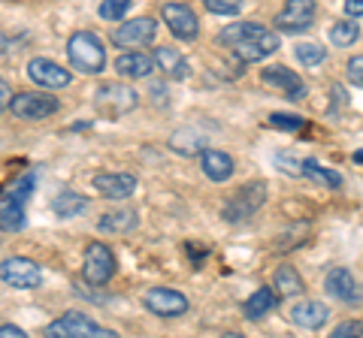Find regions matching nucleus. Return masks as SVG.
Segmentation results:
<instances>
[{"label": "nucleus", "instance_id": "1", "mask_svg": "<svg viewBox=\"0 0 363 338\" xmlns=\"http://www.w3.org/2000/svg\"><path fill=\"white\" fill-rule=\"evenodd\" d=\"M67 58L76 66L79 73H100L106 66V52L104 42H100L91 30H76L70 40H67Z\"/></svg>", "mask_w": 363, "mask_h": 338}, {"label": "nucleus", "instance_id": "2", "mask_svg": "<svg viewBox=\"0 0 363 338\" xmlns=\"http://www.w3.org/2000/svg\"><path fill=\"white\" fill-rule=\"evenodd\" d=\"M267 202V182H245L236 194L224 202L221 209V221L227 223H242L248 218H255V211Z\"/></svg>", "mask_w": 363, "mask_h": 338}, {"label": "nucleus", "instance_id": "3", "mask_svg": "<svg viewBox=\"0 0 363 338\" xmlns=\"http://www.w3.org/2000/svg\"><path fill=\"white\" fill-rule=\"evenodd\" d=\"M43 335L45 338H118V332L94 323L91 317H85V314H79V311H67L64 317L52 320L49 326H45Z\"/></svg>", "mask_w": 363, "mask_h": 338}, {"label": "nucleus", "instance_id": "4", "mask_svg": "<svg viewBox=\"0 0 363 338\" xmlns=\"http://www.w3.org/2000/svg\"><path fill=\"white\" fill-rule=\"evenodd\" d=\"M136 103H140V97H136V91L130 85H121V82H109V85H100L94 91V106L100 115L106 118H121L128 115V112L136 109Z\"/></svg>", "mask_w": 363, "mask_h": 338}, {"label": "nucleus", "instance_id": "5", "mask_svg": "<svg viewBox=\"0 0 363 338\" xmlns=\"http://www.w3.org/2000/svg\"><path fill=\"white\" fill-rule=\"evenodd\" d=\"M112 275H116V257H112L109 245L91 242L82 257V278L91 287H104V284H109Z\"/></svg>", "mask_w": 363, "mask_h": 338}, {"label": "nucleus", "instance_id": "6", "mask_svg": "<svg viewBox=\"0 0 363 338\" xmlns=\"http://www.w3.org/2000/svg\"><path fill=\"white\" fill-rule=\"evenodd\" d=\"M157 37V21L152 16H140V18H128L112 30V46L118 49H140V46H149Z\"/></svg>", "mask_w": 363, "mask_h": 338}, {"label": "nucleus", "instance_id": "7", "mask_svg": "<svg viewBox=\"0 0 363 338\" xmlns=\"http://www.w3.org/2000/svg\"><path fill=\"white\" fill-rule=\"evenodd\" d=\"M0 278L16 290H37L43 284V269L28 257H6L0 266Z\"/></svg>", "mask_w": 363, "mask_h": 338}, {"label": "nucleus", "instance_id": "8", "mask_svg": "<svg viewBox=\"0 0 363 338\" xmlns=\"http://www.w3.org/2000/svg\"><path fill=\"white\" fill-rule=\"evenodd\" d=\"M58 100H55L52 94H43V91H21L13 97V115L21 118V121H43L58 112Z\"/></svg>", "mask_w": 363, "mask_h": 338}, {"label": "nucleus", "instance_id": "9", "mask_svg": "<svg viewBox=\"0 0 363 338\" xmlns=\"http://www.w3.org/2000/svg\"><path fill=\"white\" fill-rule=\"evenodd\" d=\"M161 18L164 25L169 28L176 40L182 42H194L200 37V21L194 16V9L185 6V4H164L161 6Z\"/></svg>", "mask_w": 363, "mask_h": 338}, {"label": "nucleus", "instance_id": "10", "mask_svg": "<svg viewBox=\"0 0 363 338\" xmlns=\"http://www.w3.org/2000/svg\"><path fill=\"white\" fill-rule=\"evenodd\" d=\"M143 305L152 314H157V317H179V314L188 311L191 302H188L185 293H179L173 287H152L143 296Z\"/></svg>", "mask_w": 363, "mask_h": 338}, {"label": "nucleus", "instance_id": "11", "mask_svg": "<svg viewBox=\"0 0 363 338\" xmlns=\"http://www.w3.org/2000/svg\"><path fill=\"white\" fill-rule=\"evenodd\" d=\"M28 78L37 88H49V91H55V88H67L73 82L70 70H64L61 64H55L49 58H30L28 61Z\"/></svg>", "mask_w": 363, "mask_h": 338}, {"label": "nucleus", "instance_id": "12", "mask_svg": "<svg viewBox=\"0 0 363 338\" xmlns=\"http://www.w3.org/2000/svg\"><path fill=\"white\" fill-rule=\"evenodd\" d=\"M260 78H264L269 88H279V91L285 94L288 100H294V103H303L306 94H309V88H306L303 76L288 70V66H267V70L260 73Z\"/></svg>", "mask_w": 363, "mask_h": 338}, {"label": "nucleus", "instance_id": "13", "mask_svg": "<svg viewBox=\"0 0 363 338\" xmlns=\"http://www.w3.org/2000/svg\"><path fill=\"white\" fill-rule=\"evenodd\" d=\"M324 287L339 302H363V287H360V281L351 275V269H342V266L330 269L324 278Z\"/></svg>", "mask_w": 363, "mask_h": 338}, {"label": "nucleus", "instance_id": "14", "mask_svg": "<svg viewBox=\"0 0 363 338\" xmlns=\"http://www.w3.org/2000/svg\"><path fill=\"white\" fill-rule=\"evenodd\" d=\"M315 21V4L312 0H288V6L276 16V28L288 33H300L306 28H312Z\"/></svg>", "mask_w": 363, "mask_h": 338}, {"label": "nucleus", "instance_id": "15", "mask_svg": "<svg viewBox=\"0 0 363 338\" xmlns=\"http://www.w3.org/2000/svg\"><path fill=\"white\" fill-rule=\"evenodd\" d=\"M94 187L109 199H128L136 190V175H130V173H97Z\"/></svg>", "mask_w": 363, "mask_h": 338}, {"label": "nucleus", "instance_id": "16", "mask_svg": "<svg viewBox=\"0 0 363 338\" xmlns=\"http://www.w3.org/2000/svg\"><path fill=\"white\" fill-rule=\"evenodd\" d=\"M269 28H264L260 21H233V25H227L221 33H218V42L221 46H230V49H240L245 42H255L267 33Z\"/></svg>", "mask_w": 363, "mask_h": 338}, {"label": "nucleus", "instance_id": "17", "mask_svg": "<svg viewBox=\"0 0 363 338\" xmlns=\"http://www.w3.org/2000/svg\"><path fill=\"white\" fill-rule=\"evenodd\" d=\"M327 317H330V308L318 299H303L291 308V320L297 326H303V330H321L327 323Z\"/></svg>", "mask_w": 363, "mask_h": 338}, {"label": "nucleus", "instance_id": "18", "mask_svg": "<svg viewBox=\"0 0 363 338\" xmlns=\"http://www.w3.org/2000/svg\"><path fill=\"white\" fill-rule=\"evenodd\" d=\"M200 169L206 173L209 182L221 185V182H227V178L233 175V157L227 151H221V148H206L200 154Z\"/></svg>", "mask_w": 363, "mask_h": 338}, {"label": "nucleus", "instance_id": "19", "mask_svg": "<svg viewBox=\"0 0 363 338\" xmlns=\"http://www.w3.org/2000/svg\"><path fill=\"white\" fill-rule=\"evenodd\" d=\"M155 58H149V54L143 52H124L118 54L116 61V73L124 76V78H149L155 73Z\"/></svg>", "mask_w": 363, "mask_h": 338}, {"label": "nucleus", "instance_id": "20", "mask_svg": "<svg viewBox=\"0 0 363 338\" xmlns=\"http://www.w3.org/2000/svg\"><path fill=\"white\" fill-rule=\"evenodd\" d=\"M272 52H279V33H276V30H267L260 40H255V42H245V46L233 49V54H236V58H240L242 64L264 61V58H269Z\"/></svg>", "mask_w": 363, "mask_h": 338}, {"label": "nucleus", "instance_id": "21", "mask_svg": "<svg viewBox=\"0 0 363 338\" xmlns=\"http://www.w3.org/2000/svg\"><path fill=\"white\" fill-rule=\"evenodd\" d=\"M206 133L203 130H197V127H182V130H176L173 136H169V148H173L176 154H182V157H194V154H200L203 148H206Z\"/></svg>", "mask_w": 363, "mask_h": 338}, {"label": "nucleus", "instance_id": "22", "mask_svg": "<svg viewBox=\"0 0 363 338\" xmlns=\"http://www.w3.org/2000/svg\"><path fill=\"white\" fill-rule=\"evenodd\" d=\"M155 64H157V70H161L167 78H188L191 76V66L185 61V54L176 52V49H169V46H157Z\"/></svg>", "mask_w": 363, "mask_h": 338}, {"label": "nucleus", "instance_id": "23", "mask_svg": "<svg viewBox=\"0 0 363 338\" xmlns=\"http://www.w3.org/2000/svg\"><path fill=\"white\" fill-rule=\"evenodd\" d=\"M276 308H279V293H276V290H269V287H257L252 296L245 299L242 314H245L248 320H260L264 314L276 311Z\"/></svg>", "mask_w": 363, "mask_h": 338}, {"label": "nucleus", "instance_id": "24", "mask_svg": "<svg viewBox=\"0 0 363 338\" xmlns=\"http://www.w3.org/2000/svg\"><path fill=\"white\" fill-rule=\"evenodd\" d=\"M25 223H28L25 202H18L9 194H4V199H0V227H4L6 233H18V230H25Z\"/></svg>", "mask_w": 363, "mask_h": 338}, {"label": "nucleus", "instance_id": "25", "mask_svg": "<svg viewBox=\"0 0 363 338\" xmlns=\"http://www.w3.org/2000/svg\"><path fill=\"white\" fill-rule=\"evenodd\" d=\"M133 227H136V211H133V209H116V211H106V215L97 221V230H100V233H109V235L130 233Z\"/></svg>", "mask_w": 363, "mask_h": 338}, {"label": "nucleus", "instance_id": "26", "mask_svg": "<svg viewBox=\"0 0 363 338\" xmlns=\"http://www.w3.org/2000/svg\"><path fill=\"white\" fill-rule=\"evenodd\" d=\"M85 209H88V199L82 194H76V190H61V194L52 199V211L61 221H70L76 215H82Z\"/></svg>", "mask_w": 363, "mask_h": 338}, {"label": "nucleus", "instance_id": "27", "mask_svg": "<svg viewBox=\"0 0 363 338\" xmlns=\"http://www.w3.org/2000/svg\"><path fill=\"white\" fill-rule=\"evenodd\" d=\"M303 178H312L315 185L330 187V190L342 187V175H339L336 169H330V166H321L318 161H312V157H306L303 161Z\"/></svg>", "mask_w": 363, "mask_h": 338}, {"label": "nucleus", "instance_id": "28", "mask_svg": "<svg viewBox=\"0 0 363 338\" xmlns=\"http://www.w3.org/2000/svg\"><path fill=\"white\" fill-rule=\"evenodd\" d=\"M272 281H276V293L279 296H300V293L306 290L300 272L294 266H279L276 275H272Z\"/></svg>", "mask_w": 363, "mask_h": 338}, {"label": "nucleus", "instance_id": "29", "mask_svg": "<svg viewBox=\"0 0 363 338\" xmlns=\"http://www.w3.org/2000/svg\"><path fill=\"white\" fill-rule=\"evenodd\" d=\"M360 40V28H357V21H336V25L330 28V42L339 49H348V46H354V42Z\"/></svg>", "mask_w": 363, "mask_h": 338}, {"label": "nucleus", "instance_id": "30", "mask_svg": "<svg viewBox=\"0 0 363 338\" xmlns=\"http://www.w3.org/2000/svg\"><path fill=\"white\" fill-rule=\"evenodd\" d=\"M294 54H297V61L303 66H318L327 61V49L318 46V42H300V46L294 49Z\"/></svg>", "mask_w": 363, "mask_h": 338}, {"label": "nucleus", "instance_id": "31", "mask_svg": "<svg viewBox=\"0 0 363 338\" xmlns=\"http://www.w3.org/2000/svg\"><path fill=\"white\" fill-rule=\"evenodd\" d=\"M33 190H37V173H25V175H18L16 182L6 187V194L13 199H18V202H28Z\"/></svg>", "mask_w": 363, "mask_h": 338}, {"label": "nucleus", "instance_id": "32", "mask_svg": "<svg viewBox=\"0 0 363 338\" xmlns=\"http://www.w3.org/2000/svg\"><path fill=\"white\" fill-rule=\"evenodd\" d=\"M97 13H100V18H106V21H121L124 16L130 13V0H104V4L97 6Z\"/></svg>", "mask_w": 363, "mask_h": 338}, {"label": "nucleus", "instance_id": "33", "mask_svg": "<svg viewBox=\"0 0 363 338\" xmlns=\"http://www.w3.org/2000/svg\"><path fill=\"white\" fill-rule=\"evenodd\" d=\"M269 124H272L276 130H303L309 121L300 118V115H288V112H272V115H269Z\"/></svg>", "mask_w": 363, "mask_h": 338}, {"label": "nucleus", "instance_id": "34", "mask_svg": "<svg viewBox=\"0 0 363 338\" xmlns=\"http://www.w3.org/2000/svg\"><path fill=\"white\" fill-rule=\"evenodd\" d=\"M206 9L215 16H240L242 4H236V0H206Z\"/></svg>", "mask_w": 363, "mask_h": 338}, {"label": "nucleus", "instance_id": "35", "mask_svg": "<svg viewBox=\"0 0 363 338\" xmlns=\"http://www.w3.org/2000/svg\"><path fill=\"white\" fill-rule=\"evenodd\" d=\"M327 338H363V323L360 320H345V323H339Z\"/></svg>", "mask_w": 363, "mask_h": 338}, {"label": "nucleus", "instance_id": "36", "mask_svg": "<svg viewBox=\"0 0 363 338\" xmlns=\"http://www.w3.org/2000/svg\"><path fill=\"white\" fill-rule=\"evenodd\" d=\"M348 76H351V82L363 88V54H354L348 61Z\"/></svg>", "mask_w": 363, "mask_h": 338}, {"label": "nucleus", "instance_id": "37", "mask_svg": "<svg viewBox=\"0 0 363 338\" xmlns=\"http://www.w3.org/2000/svg\"><path fill=\"white\" fill-rule=\"evenodd\" d=\"M345 16L354 21V18H360L363 16V0H345Z\"/></svg>", "mask_w": 363, "mask_h": 338}, {"label": "nucleus", "instance_id": "38", "mask_svg": "<svg viewBox=\"0 0 363 338\" xmlns=\"http://www.w3.org/2000/svg\"><path fill=\"white\" fill-rule=\"evenodd\" d=\"M0 338H28V332L18 330V326H13V323H4L0 326Z\"/></svg>", "mask_w": 363, "mask_h": 338}, {"label": "nucleus", "instance_id": "39", "mask_svg": "<svg viewBox=\"0 0 363 338\" xmlns=\"http://www.w3.org/2000/svg\"><path fill=\"white\" fill-rule=\"evenodd\" d=\"M152 97H155V106H167V91H164V85H157V82H152V91H149Z\"/></svg>", "mask_w": 363, "mask_h": 338}, {"label": "nucleus", "instance_id": "40", "mask_svg": "<svg viewBox=\"0 0 363 338\" xmlns=\"http://www.w3.org/2000/svg\"><path fill=\"white\" fill-rule=\"evenodd\" d=\"M0 97H4V103H0L4 109L13 106V97H9V85H6V82H0Z\"/></svg>", "mask_w": 363, "mask_h": 338}, {"label": "nucleus", "instance_id": "41", "mask_svg": "<svg viewBox=\"0 0 363 338\" xmlns=\"http://www.w3.org/2000/svg\"><path fill=\"white\" fill-rule=\"evenodd\" d=\"M224 338H245V335H242V332H227Z\"/></svg>", "mask_w": 363, "mask_h": 338}, {"label": "nucleus", "instance_id": "42", "mask_svg": "<svg viewBox=\"0 0 363 338\" xmlns=\"http://www.w3.org/2000/svg\"><path fill=\"white\" fill-rule=\"evenodd\" d=\"M354 161H357V163H363V151H357V154H354Z\"/></svg>", "mask_w": 363, "mask_h": 338}]
</instances>
